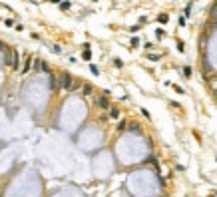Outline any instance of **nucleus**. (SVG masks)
Instances as JSON below:
<instances>
[{
	"label": "nucleus",
	"instance_id": "4468645a",
	"mask_svg": "<svg viewBox=\"0 0 217 197\" xmlns=\"http://www.w3.org/2000/svg\"><path fill=\"white\" fill-rule=\"evenodd\" d=\"M32 66H34V70H40L42 68V60H32Z\"/></svg>",
	"mask_w": 217,
	"mask_h": 197
},
{
	"label": "nucleus",
	"instance_id": "ddd939ff",
	"mask_svg": "<svg viewBox=\"0 0 217 197\" xmlns=\"http://www.w3.org/2000/svg\"><path fill=\"white\" fill-rule=\"evenodd\" d=\"M157 20H159L161 24H165V22L169 20V16H167V14H159V16H157Z\"/></svg>",
	"mask_w": 217,
	"mask_h": 197
},
{
	"label": "nucleus",
	"instance_id": "a211bd4d",
	"mask_svg": "<svg viewBox=\"0 0 217 197\" xmlns=\"http://www.w3.org/2000/svg\"><path fill=\"white\" fill-rule=\"evenodd\" d=\"M60 8H62V10H68V8H70V2H60Z\"/></svg>",
	"mask_w": 217,
	"mask_h": 197
},
{
	"label": "nucleus",
	"instance_id": "20e7f679",
	"mask_svg": "<svg viewBox=\"0 0 217 197\" xmlns=\"http://www.w3.org/2000/svg\"><path fill=\"white\" fill-rule=\"evenodd\" d=\"M12 60H14V52H6V54H4V62H6L8 66H12Z\"/></svg>",
	"mask_w": 217,
	"mask_h": 197
},
{
	"label": "nucleus",
	"instance_id": "f03ea898",
	"mask_svg": "<svg viewBox=\"0 0 217 197\" xmlns=\"http://www.w3.org/2000/svg\"><path fill=\"white\" fill-rule=\"evenodd\" d=\"M96 106H98L100 110H110V108H112V106H110V100H108V96H106V94L96 98Z\"/></svg>",
	"mask_w": 217,
	"mask_h": 197
},
{
	"label": "nucleus",
	"instance_id": "1a4fd4ad",
	"mask_svg": "<svg viewBox=\"0 0 217 197\" xmlns=\"http://www.w3.org/2000/svg\"><path fill=\"white\" fill-rule=\"evenodd\" d=\"M116 127H118V131H124V129H126V127H128V121H126V119H120V121H118V125H116Z\"/></svg>",
	"mask_w": 217,
	"mask_h": 197
},
{
	"label": "nucleus",
	"instance_id": "aec40b11",
	"mask_svg": "<svg viewBox=\"0 0 217 197\" xmlns=\"http://www.w3.org/2000/svg\"><path fill=\"white\" fill-rule=\"evenodd\" d=\"M183 74L189 78V76H191V68H189V66H185V68H183Z\"/></svg>",
	"mask_w": 217,
	"mask_h": 197
},
{
	"label": "nucleus",
	"instance_id": "0eeeda50",
	"mask_svg": "<svg viewBox=\"0 0 217 197\" xmlns=\"http://www.w3.org/2000/svg\"><path fill=\"white\" fill-rule=\"evenodd\" d=\"M209 88H211L213 92H217V74H215V76H211V78H209Z\"/></svg>",
	"mask_w": 217,
	"mask_h": 197
},
{
	"label": "nucleus",
	"instance_id": "7ed1b4c3",
	"mask_svg": "<svg viewBox=\"0 0 217 197\" xmlns=\"http://www.w3.org/2000/svg\"><path fill=\"white\" fill-rule=\"evenodd\" d=\"M92 92H94V88L90 84H82V94L84 96H92Z\"/></svg>",
	"mask_w": 217,
	"mask_h": 197
},
{
	"label": "nucleus",
	"instance_id": "dca6fc26",
	"mask_svg": "<svg viewBox=\"0 0 217 197\" xmlns=\"http://www.w3.org/2000/svg\"><path fill=\"white\" fill-rule=\"evenodd\" d=\"M90 70H92V74H96V76L100 74V70H98V66H94V64H90Z\"/></svg>",
	"mask_w": 217,
	"mask_h": 197
},
{
	"label": "nucleus",
	"instance_id": "f257e3e1",
	"mask_svg": "<svg viewBox=\"0 0 217 197\" xmlns=\"http://www.w3.org/2000/svg\"><path fill=\"white\" fill-rule=\"evenodd\" d=\"M76 80L72 78L70 74H62L60 76V90H66V92H72V86H74Z\"/></svg>",
	"mask_w": 217,
	"mask_h": 197
},
{
	"label": "nucleus",
	"instance_id": "9b49d317",
	"mask_svg": "<svg viewBox=\"0 0 217 197\" xmlns=\"http://www.w3.org/2000/svg\"><path fill=\"white\" fill-rule=\"evenodd\" d=\"M209 16H211V18H217V2L211 6V10H209Z\"/></svg>",
	"mask_w": 217,
	"mask_h": 197
},
{
	"label": "nucleus",
	"instance_id": "f3484780",
	"mask_svg": "<svg viewBox=\"0 0 217 197\" xmlns=\"http://www.w3.org/2000/svg\"><path fill=\"white\" fill-rule=\"evenodd\" d=\"M40 70H44V72H48V74H50V66H48L44 60H42V68H40Z\"/></svg>",
	"mask_w": 217,
	"mask_h": 197
},
{
	"label": "nucleus",
	"instance_id": "2eb2a0df",
	"mask_svg": "<svg viewBox=\"0 0 217 197\" xmlns=\"http://www.w3.org/2000/svg\"><path fill=\"white\" fill-rule=\"evenodd\" d=\"M114 66H116V68H122V66H124V62H122L120 58H116V60H114Z\"/></svg>",
	"mask_w": 217,
	"mask_h": 197
},
{
	"label": "nucleus",
	"instance_id": "39448f33",
	"mask_svg": "<svg viewBox=\"0 0 217 197\" xmlns=\"http://www.w3.org/2000/svg\"><path fill=\"white\" fill-rule=\"evenodd\" d=\"M30 66H32V58L28 56V58H26V62H24V66H22V74H26V72L30 70Z\"/></svg>",
	"mask_w": 217,
	"mask_h": 197
},
{
	"label": "nucleus",
	"instance_id": "6ab92c4d",
	"mask_svg": "<svg viewBox=\"0 0 217 197\" xmlns=\"http://www.w3.org/2000/svg\"><path fill=\"white\" fill-rule=\"evenodd\" d=\"M147 58H149V60H159V58H161V54H149Z\"/></svg>",
	"mask_w": 217,
	"mask_h": 197
},
{
	"label": "nucleus",
	"instance_id": "6e6552de",
	"mask_svg": "<svg viewBox=\"0 0 217 197\" xmlns=\"http://www.w3.org/2000/svg\"><path fill=\"white\" fill-rule=\"evenodd\" d=\"M18 66H20V56H18V52H14V60H12V68H14V70H18Z\"/></svg>",
	"mask_w": 217,
	"mask_h": 197
},
{
	"label": "nucleus",
	"instance_id": "412c9836",
	"mask_svg": "<svg viewBox=\"0 0 217 197\" xmlns=\"http://www.w3.org/2000/svg\"><path fill=\"white\" fill-rule=\"evenodd\" d=\"M177 50H179V52H183V50H185V46H183V42H181V40L177 42Z\"/></svg>",
	"mask_w": 217,
	"mask_h": 197
},
{
	"label": "nucleus",
	"instance_id": "9d476101",
	"mask_svg": "<svg viewBox=\"0 0 217 197\" xmlns=\"http://www.w3.org/2000/svg\"><path fill=\"white\" fill-rule=\"evenodd\" d=\"M92 58V52H90V44H84V60Z\"/></svg>",
	"mask_w": 217,
	"mask_h": 197
},
{
	"label": "nucleus",
	"instance_id": "423d86ee",
	"mask_svg": "<svg viewBox=\"0 0 217 197\" xmlns=\"http://www.w3.org/2000/svg\"><path fill=\"white\" fill-rule=\"evenodd\" d=\"M110 118L112 119H120V110H118V108H110Z\"/></svg>",
	"mask_w": 217,
	"mask_h": 197
},
{
	"label": "nucleus",
	"instance_id": "4be33fe9",
	"mask_svg": "<svg viewBox=\"0 0 217 197\" xmlns=\"http://www.w3.org/2000/svg\"><path fill=\"white\" fill-rule=\"evenodd\" d=\"M155 36H157V38H161V36H163V30H161V28H157V30H155Z\"/></svg>",
	"mask_w": 217,
	"mask_h": 197
},
{
	"label": "nucleus",
	"instance_id": "f8f14e48",
	"mask_svg": "<svg viewBox=\"0 0 217 197\" xmlns=\"http://www.w3.org/2000/svg\"><path fill=\"white\" fill-rule=\"evenodd\" d=\"M128 127H130L131 131H135V133H139V131H141V129H139V125H137V123H128Z\"/></svg>",
	"mask_w": 217,
	"mask_h": 197
}]
</instances>
